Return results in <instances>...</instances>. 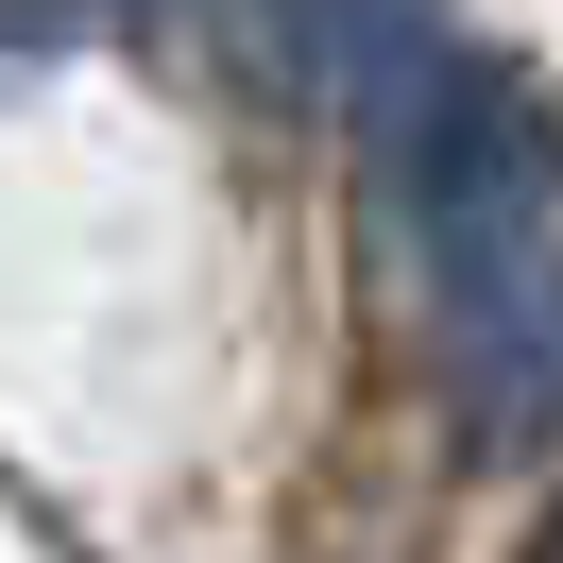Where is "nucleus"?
I'll list each match as a JSON object with an SVG mask.
<instances>
[{
  "mask_svg": "<svg viewBox=\"0 0 563 563\" xmlns=\"http://www.w3.org/2000/svg\"><path fill=\"white\" fill-rule=\"evenodd\" d=\"M393 154V240H410V290H427V342H444V393L478 444H529L563 427V120L529 69L495 52H444L410 103L376 120Z\"/></svg>",
  "mask_w": 563,
  "mask_h": 563,
  "instance_id": "nucleus-1",
  "label": "nucleus"
},
{
  "mask_svg": "<svg viewBox=\"0 0 563 563\" xmlns=\"http://www.w3.org/2000/svg\"><path fill=\"white\" fill-rule=\"evenodd\" d=\"M274 35H290V69H308L342 120H393V103H410V86L461 52L427 0H274Z\"/></svg>",
  "mask_w": 563,
  "mask_h": 563,
  "instance_id": "nucleus-2",
  "label": "nucleus"
}]
</instances>
